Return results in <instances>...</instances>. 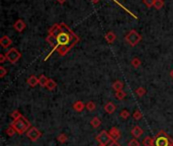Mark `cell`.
Wrapping results in <instances>:
<instances>
[{"mask_svg": "<svg viewBox=\"0 0 173 146\" xmlns=\"http://www.w3.org/2000/svg\"><path fill=\"white\" fill-rule=\"evenodd\" d=\"M142 144H143V146H154V138L150 136L145 137L143 141H142Z\"/></svg>", "mask_w": 173, "mask_h": 146, "instance_id": "cell-12", "label": "cell"}, {"mask_svg": "<svg viewBox=\"0 0 173 146\" xmlns=\"http://www.w3.org/2000/svg\"><path fill=\"white\" fill-rule=\"evenodd\" d=\"M11 117H12L13 120H17V119H19V118L22 117V115L20 114V112L19 111L15 110V111H13L12 113H11Z\"/></svg>", "mask_w": 173, "mask_h": 146, "instance_id": "cell-20", "label": "cell"}, {"mask_svg": "<svg viewBox=\"0 0 173 146\" xmlns=\"http://www.w3.org/2000/svg\"><path fill=\"white\" fill-rule=\"evenodd\" d=\"M10 126L14 129L15 132L18 135H22L24 132H27V130L32 127L30 122L26 119V118H24L23 116L17 120H13V122H11Z\"/></svg>", "mask_w": 173, "mask_h": 146, "instance_id": "cell-2", "label": "cell"}, {"mask_svg": "<svg viewBox=\"0 0 173 146\" xmlns=\"http://www.w3.org/2000/svg\"><path fill=\"white\" fill-rule=\"evenodd\" d=\"M48 82H49V79L45 75H41V77L39 78V83H40L42 86H47Z\"/></svg>", "mask_w": 173, "mask_h": 146, "instance_id": "cell-16", "label": "cell"}, {"mask_svg": "<svg viewBox=\"0 0 173 146\" xmlns=\"http://www.w3.org/2000/svg\"><path fill=\"white\" fill-rule=\"evenodd\" d=\"M133 117H134V119H135V120H140V119H142L143 115H142L141 111H139V110H136V111L134 112V114H133Z\"/></svg>", "mask_w": 173, "mask_h": 146, "instance_id": "cell-24", "label": "cell"}, {"mask_svg": "<svg viewBox=\"0 0 173 146\" xmlns=\"http://www.w3.org/2000/svg\"><path fill=\"white\" fill-rule=\"evenodd\" d=\"M0 70H1V74H0V76H1V77H3V76L5 75V74H6V70H5L3 67H1V68H0Z\"/></svg>", "mask_w": 173, "mask_h": 146, "instance_id": "cell-32", "label": "cell"}, {"mask_svg": "<svg viewBox=\"0 0 173 146\" xmlns=\"http://www.w3.org/2000/svg\"><path fill=\"white\" fill-rule=\"evenodd\" d=\"M119 116H121L122 119L127 120L128 118L130 117V112L128 111V110H122V111L121 112V114H119Z\"/></svg>", "mask_w": 173, "mask_h": 146, "instance_id": "cell-23", "label": "cell"}, {"mask_svg": "<svg viewBox=\"0 0 173 146\" xmlns=\"http://www.w3.org/2000/svg\"><path fill=\"white\" fill-rule=\"evenodd\" d=\"M15 133H16L15 130H14V129H13L12 127H11V126H10V127H8V128L6 129V134L8 135V136L12 137L13 135H14Z\"/></svg>", "mask_w": 173, "mask_h": 146, "instance_id": "cell-28", "label": "cell"}, {"mask_svg": "<svg viewBox=\"0 0 173 146\" xmlns=\"http://www.w3.org/2000/svg\"><path fill=\"white\" fill-rule=\"evenodd\" d=\"M72 108H73L74 111L80 113V112H82L83 110L86 108V104H83L81 101H75L73 104H72Z\"/></svg>", "mask_w": 173, "mask_h": 146, "instance_id": "cell-10", "label": "cell"}, {"mask_svg": "<svg viewBox=\"0 0 173 146\" xmlns=\"http://www.w3.org/2000/svg\"><path fill=\"white\" fill-rule=\"evenodd\" d=\"M57 31L58 33L52 31L47 41L57 49L60 55H64L78 42V38L66 26H58Z\"/></svg>", "mask_w": 173, "mask_h": 146, "instance_id": "cell-1", "label": "cell"}, {"mask_svg": "<svg viewBox=\"0 0 173 146\" xmlns=\"http://www.w3.org/2000/svg\"><path fill=\"white\" fill-rule=\"evenodd\" d=\"M141 64V62H140V60L138 59V58H135V59H133V61H132V65L134 66V67H139Z\"/></svg>", "mask_w": 173, "mask_h": 146, "instance_id": "cell-29", "label": "cell"}, {"mask_svg": "<svg viewBox=\"0 0 173 146\" xmlns=\"http://www.w3.org/2000/svg\"><path fill=\"white\" fill-rule=\"evenodd\" d=\"M0 57H1V62L3 63V62L5 61V58H4V56H3V55H1V56H0Z\"/></svg>", "mask_w": 173, "mask_h": 146, "instance_id": "cell-33", "label": "cell"}, {"mask_svg": "<svg viewBox=\"0 0 173 146\" xmlns=\"http://www.w3.org/2000/svg\"><path fill=\"white\" fill-rule=\"evenodd\" d=\"M24 24H21V21H19L17 24H15V29L17 30V31H21L22 29H23Z\"/></svg>", "mask_w": 173, "mask_h": 146, "instance_id": "cell-30", "label": "cell"}, {"mask_svg": "<svg viewBox=\"0 0 173 146\" xmlns=\"http://www.w3.org/2000/svg\"><path fill=\"white\" fill-rule=\"evenodd\" d=\"M97 141L99 142V144H101V145H108L111 141H113V138L110 137V135L108 132L107 131H101L100 133L97 135V136L95 137Z\"/></svg>", "mask_w": 173, "mask_h": 146, "instance_id": "cell-4", "label": "cell"}, {"mask_svg": "<svg viewBox=\"0 0 173 146\" xmlns=\"http://www.w3.org/2000/svg\"><path fill=\"white\" fill-rule=\"evenodd\" d=\"M57 139H58V141H59L60 143H65L67 141V139H68V136H67L66 134L62 133V134H60L59 136H58Z\"/></svg>", "mask_w": 173, "mask_h": 146, "instance_id": "cell-22", "label": "cell"}, {"mask_svg": "<svg viewBox=\"0 0 173 146\" xmlns=\"http://www.w3.org/2000/svg\"><path fill=\"white\" fill-rule=\"evenodd\" d=\"M95 108H96V106H95V104H94L93 101H88V103L86 104V109H87L89 112L94 111Z\"/></svg>", "mask_w": 173, "mask_h": 146, "instance_id": "cell-21", "label": "cell"}, {"mask_svg": "<svg viewBox=\"0 0 173 146\" xmlns=\"http://www.w3.org/2000/svg\"><path fill=\"white\" fill-rule=\"evenodd\" d=\"M47 89H48L49 90H54L56 87H57V83L53 80V79H49V82L48 84H47Z\"/></svg>", "mask_w": 173, "mask_h": 146, "instance_id": "cell-17", "label": "cell"}, {"mask_svg": "<svg viewBox=\"0 0 173 146\" xmlns=\"http://www.w3.org/2000/svg\"><path fill=\"white\" fill-rule=\"evenodd\" d=\"M94 1H96V0H94Z\"/></svg>", "mask_w": 173, "mask_h": 146, "instance_id": "cell-36", "label": "cell"}, {"mask_svg": "<svg viewBox=\"0 0 173 146\" xmlns=\"http://www.w3.org/2000/svg\"><path fill=\"white\" fill-rule=\"evenodd\" d=\"M90 125H91L93 128H98L99 126L101 125V121H100L99 118L94 117V118H92L91 121H90Z\"/></svg>", "mask_w": 173, "mask_h": 146, "instance_id": "cell-13", "label": "cell"}, {"mask_svg": "<svg viewBox=\"0 0 173 146\" xmlns=\"http://www.w3.org/2000/svg\"><path fill=\"white\" fill-rule=\"evenodd\" d=\"M27 83H29V85H30V86H36L38 83H39V79L37 78L36 76H30L29 79H27Z\"/></svg>", "mask_w": 173, "mask_h": 146, "instance_id": "cell-15", "label": "cell"}, {"mask_svg": "<svg viewBox=\"0 0 173 146\" xmlns=\"http://www.w3.org/2000/svg\"><path fill=\"white\" fill-rule=\"evenodd\" d=\"M10 44H11V41L7 37H3L1 39V45H2V47H4V48L8 47Z\"/></svg>", "mask_w": 173, "mask_h": 146, "instance_id": "cell-18", "label": "cell"}, {"mask_svg": "<svg viewBox=\"0 0 173 146\" xmlns=\"http://www.w3.org/2000/svg\"><path fill=\"white\" fill-rule=\"evenodd\" d=\"M108 133H110V137L113 138V140H114V141H118V140L121 138V132H119V130L116 127L110 128V130Z\"/></svg>", "mask_w": 173, "mask_h": 146, "instance_id": "cell-9", "label": "cell"}, {"mask_svg": "<svg viewBox=\"0 0 173 146\" xmlns=\"http://www.w3.org/2000/svg\"><path fill=\"white\" fill-rule=\"evenodd\" d=\"M5 56H6V59L9 62L15 63L16 61H18L19 57H20V53H19L16 49L13 48V49H10V50L5 54Z\"/></svg>", "mask_w": 173, "mask_h": 146, "instance_id": "cell-6", "label": "cell"}, {"mask_svg": "<svg viewBox=\"0 0 173 146\" xmlns=\"http://www.w3.org/2000/svg\"><path fill=\"white\" fill-rule=\"evenodd\" d=\"M125 40L128 41V43H129L130 45L135 46L139 42H140L141 37H140V35H139L138 33H136L135 31H132L129 35L127 36V37H125Z\"/></svg>", "mask_w": 173, "mask_h": 146, "instance_id": "cell-7", "label": "cell"}, {"mask_svg": "<svg viewBox=\"0 0 173 146\" xmlns=\"http://www.w3.org/2000/svg\"><path fill=\"white\" fill-rule=\"evenodd\" d=\"M140 142L138 141V139L134 138L132 140H130L129 143H128V146H140Z\"/></svg>", "mask_w": 173, "mask_h": 146, "instance_id": "cell-27", "label": "cell"}, {"mask_svg": "<svg viewBox=\"0 0 173 146\" xmlns=\"http://www.w3.org/2000/svg\"><path fill=\"white\" fill-rule=\"evenodd\" d=\"M99 146H107V145H101V144H99Z\"/></svg>", "mask_w": 173, "mask_h": 146, "instance_id": "cell-35", "label": "cell"}, {"mask_svg": "<svg viewBox=\"0 0 173 146\" xmlns=\"http://www.w3.org/2000/svg\"><path fill=\"white\" fill-rule=\"evenodd\" d=\"M122 87H124V83L119 80L116 81L113 84V89L116 90V92H121V90H122Z\"/></svg>", "mask_w": 173, "mask_h": 146, "instance_id": "cell-14", "label": "cell"}, {"mask_svg": "<svg viewBox=\"0 0 173 146\" xmlns=\"http://www.w3.org/2000/svg\"><path fill=\"white\" fill-rule=\"evenodd\" d=\"M154 146H173V139L165 131L160 130L154 137Z\"/></svg>", "mask_w": 173, "mask_h": 146, "instance_id": "cell-3", "label": "cell"}, {"mask_svg": "<svg viewBox=\"0 0 173 146\" xmlns=\"http://www.w3.org/2000/svg\"><path fill=\"white\" fill-rule=\"evenodd\" d=\"M125 92H122V90H121V92H116V100H119V101H122V100H124V98H125Z\"/></svg>", "mask_w": 173, "mask_h": 146, "instance_id": "cell-19", "label": "cell"}, {"mask_svg": "<svg viewBox=\"0 0 173 146\" xmlns=\"http://www.w3.org/2000/svg\"><path fill=\"white\" fill-rule=\"evenodd\" d=\"M116 110V106L111 101H108L107 104H105L104 106V111L107 113V114H113Z\"/></svg>", "mask_w": 173, "mask_h": 146, "instance_id": "cell-11", "label": "cell"}, {"mask_svg": "<svg viewBox=\"0 0 173 146\" xmlns=\"http://www.w3.org/2000/svg\"><path fill=\"white\" fill-rule=\"evenodd\" d=\"M136 93L138 95V96H140V98H142L145 93H146V89H144V87H139V89H136Z\"/></svg>", "mask_w": 173, "mask_h": 146, "instance_id": "cell-25", "label": "cell"}, {"mask_svg": "<svg viewBox=\"0 0 173 146\" xmlns=\"http://www.w3.org/2000/svg\"><path fill=\"white\" fill-rule=\"evenodd\" d=\"M107 146H121V145L119 144L118 141H114V140H113V141H111Z\"/></svg>", "mask_w": 173, "mask_h": 146, "instance_id": "cell-31", "label": "cell"}, {"mask_svg": "<svg viewBox=\"0 0 173 146\" xmlns=\"http://www.w3.org/2000/svg\"><path fill=\"white\" fill-rule=\"evenodd\" d=\"M170 75H171V77H172V78H173V70L171 71V73H170Z\"/></svg>", "mask_w": 173, "mask_h": 146, "instance_id": "cell-34", "label": "cell"}, {"mask_svg": "<svg viewBox=\"0 0 173 146\" xmlns=\"http://www.w3.org/2000/svg\"><path fill=\"white\" fill-rule=\"evenodd\" d=\"M26 136L27 138H29V140H32V142H36L42 137V132L39 130L38 128L30 127L26 132Z\"/></svg>", "mask_w": 173, "mask_h": 146, "instance_id": "cell-5", "label": "cell"}, {"mask_svg": "<svg viewBox=\"0 0 173 146\" xmlns=\"http://www.w3.org/2000/svg\"><path fill=\"white\" fill-rule=\"evenodd\" d=\"M105 39L107 40L108 43H113L114 41V39H116V36H114L113 33H108V34L105 36Z\"/></svg>", "mask_w": 173, "mask_h": 146, "instance_id": "cell-26", "label": "cell"}, {"mask_svg": "<svg viewBox=\"0 0 173 146\" xmlns=\"http://www.w3.org/2000/svg\"><path fill=\"white\" fill-rule=\"evenodd\" d=\"M144 133V130L142 129L140 126H135V127H133V129L131 130V134L133 135V137L134 138H140V137L143 135Z\"/></svg>", "mask_w": 173, "mask_h": 146, "instance_id": "cell-8", "label": "cell"}]
</instances>
